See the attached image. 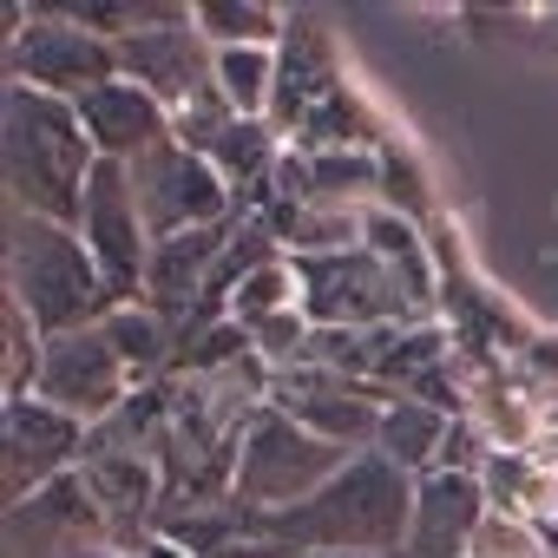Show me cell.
<instances>
[{
	"instance_id": "e0dca14e",
	"label": "cell",
	"mask_w": 558,
	"mask_h": 558,
	"mask_svg": "<svg viewBox=\"0 0 558 558\" xmlns=\"http://www.w3.org/2000/svg\"><path fill=\"white\" fill-rule=\"evenodd\" d=\"M362 250H368V256L395 276V283L408 290V303H414L421 316L440 303V276H434L427 223H414V217H401V210L375 204V210H362Z\"/></svg>"
},
{
	"instance_id": "603a6c76",
	"label": "cell",
	"mask_w": 558,
	"mask_h": 558,
	"mask_svg": "<svg viewBox=\"0 0 558 558\" xmlns=\"http://www.w3.org/2000/svg\"><path fill=\"white\" fill-rule=\"evenodd\" d=\"M0 336H8V355H0V388H8V401H27L40 388V355H47V336L14 310L0 303Z\"/></svg>"
},
{
	"instance_id": "d4e9b609",
	"label": "cell",
	"mask_w": 558,
	"mask_h": 558,
	"mask_svg": "<svg viewBox=\"0 0 558 558\" xmlns=\"http://www.w3.org/2000/svg\"><path fill=\"white\" fill-rule=\"evenodd\" d=\"M466 558H551V545L525 525V519H506V512H486L480 532H473V551Z\"/></svg>"
},
{
	"instance_id": "9c48e42d",
	"label": "cell",
	"mask_w": 558,
	"mask_h": 558,
	"mask_svg": "<svg viewBox=\"0 0 558 558\" xmlns=\"http://www.w3.org/2000/svg\"><path fill=\"white\" fill-rule=\"evenodd\" d=\"M269 408H283V414L303 421L310 434L336 440L342 453H368L375 434H381L388 395H375V388L355 381V375H336V368L296 362V368H276V375H269Z\"/></svg>"
},
{
	"instance_id": "4fadbf2b",
	"label": "cell",
	"mask_w": 558,
	"mask_h": 558,
	"mask_svg": "<svg viewBox=\"0 0 558 558\" xmlns=\"http://www.w3.org/2000/svg\"><path fill=\"white\" fill-rule=\"evenodd\" d=\"M342 80H336V40L323 21L310 14H290L283 27V47H276V99H269V132H303V119L336 99Z\"/></svg>"
},
{
	"instance_id": "d6986e66",
	"label": "cell",
	"mask_w": 558,
	"mask_h": 558,
	"mask_svg": "<svg viewBox=\"0 0 558 558\" xmlns=\"http://www.w3.org/2000/svg\"><path fill=\"white\" fill-rule=\"evenodd\" d=\"M191 27L204 34L210 53H230V47H283L290 21L276 8H263V0H197Z\"/></svg>"
},
{
	"instance_id": "7c38bea8",
	"label": "cell",
	"mask_w": 558,
	"mask_h": 558,
	"mask_svg": "<svg viewBox=\"0 0 558 558\" xmlns=\"http://www.w3.org/2000/svg\"><path fill=\"white\" fill-rule=\"evenodd\" d=\"M119 80L145 86V93L171 112V125H178L184 112L223 99V93H217V53L204 47V34H197L191 21L119 40Z\"/></svg>"
},
{
	"instance_id": "ac0fdd59",
	"label": "cell",
	"mask_w": 558,
	"mask_h": 558,
	"mask_svg": "<svg viewBox=\"0 0 558 558\" xmlns=\"http://www.w3.org/2000/svg\"><path fill=\"white\" fill-rule=\"evenodd\" d=\"M447 414L440 408H427V401H388V414H381V434H375V453H388L401 473H434L440 466V447H447Z\"/></svg>"
},
{
	"instance_id": "8992f818",
	"label": "cell",
	"mask_w": 558,
	"mask_h": 558,
	"mask_svg": "<svg viewBox=\"0 0 558 558\" xmlns=\"http://www.w3.org/2000/svg\"><path fill=\"white\" fill-rule=\"evenodd\" d=\"M119 80V47L73 27L60 8H27L14 47H8V86H34L47 99H66L80 106L86 93L112 86Z\"/></svg>"
},
{
	"instance_id": "7402d4cb",
	"label": "cell",
	"mask_w": 558,
	"mask_h": 558,
	"mask_svg": "<svg viewBox=\"0 0 558 558\" xmlns=\"http://www.w3.org/2000/svg\"><path fill=\"white\" fill-rule=\"evenodd\" d=\"M283 310H303V290H296V269H290V256H276V263H263L256 276H243L236 283V296H230V323H263V316H283Z\"/></svg>"
},
{
	"instance_id": "30bf717a",
	"label": "cell",
	"mask_w": 558,
	"mask_h": 558,
	"mask_svg": "<svg viewBox=\"0 0 558 558\" xmlns=\"http://www.w3.org/2000/svg\"><path fill=\"white\" fill-rule=\"evenodd\" d=\"M132 388H138V381H132V368L119 362L106 323L73 329V336H47L40 388H34L47 408H60V414H73V421L99 427V421H112V414L132 401Z\"/></svg>"
},
{
	"instance_id": "44dd1931",
	"label": "cell",
	"mask_w": 558,
	"mask_h": 558,
	"mask_svg": "<svg viewBox=\"0 0 558 558\" xmlns=\"http://www.w3.org/2000/svg\"><path fill=\"white\" fill-rule=\"evenodd\" d=\"M106 336H112L119 362L132 368V381H145L165 355H178V329H171L151 303H125V310H112V316H106Z\"/></svg>"
},
{
	"instance_id": "ba28073f",
	"label": "cell",
	"mask_w": 558,
	"mask_h": 558,
	"mask_svg": "<svg viewBox=\"0 0 558 558\" xmlns=\"http://www.w3.org/2000/svg\"><path fill=\"white\" fill-rule=\"evenodd\" d=\"M80 236L106 276L112 303H145V269H151V230L138 217V197H132V171L99 158L93 184H86V210H80Z\"/></svg>"
},
{
	"instance_id": "ffe728a7",
	"label": "cell",
	"mask_w": 558,
	"mask_h": 558,
	"mask_svg": "<svg viewBox=\"0 0 558 558\" xmlns=\"http://www.w3.org/2000/svg\"><path fill=\"white\" fill-rule=\"evenodd\" d=\"M217 93L236 119H263L269 125V99H276V47H230L217 53Z\"/></svg>"
},
{
	"instance_id": "5b68a950",
	"label": "cell",
	"mask_w": 558,
	"mask_h": 558,
	"mask_svg": "<svg viewBox=\"0 0 558 558\" xmlns=\"http://www.w3.org/2000/svg\"><path fill=\"white\" fill-rule=\"evenodd\" d=\"M303 316L316 329H395V323H427L408 290L355 243V250H323V256H290Z\"/></svg>"
},
{
	"instance_id": "3957f363",
	"label": "cell",
	"mask_w": 558,
	"mask_h": 558,
	"mask_svg": "<svg viewBox=\"0 0 558 558\" xmlns=\"http://www.w3.org/2000/svg\"><path fill=\"white\" fill-rule=\"evenodd\" d=\"M8 303L40 336H73L119 310L86 236L73 223H47L21 210H8Z\"/></svg>"
},
{
	"instance_id": "cb8c5ba5",
	"label": "cell",
	"mask_w": 558,
	"mask_h": 558,
	"mask_svg": "<svg viewBox=\"0 0 558 558\" xmlns=\"http://www.w3.org/2000/svg\"><path fill=\"white\" fill-rule=\"evenodd\" d=\"M310 336H316V323H310L303 310H283V316L250 323V349H256V362H263L269 375H276V368H296L303 349H310Z\"/></svg>"
},
{
	"instance_id": "5bb4252c",
	"label": "cell",
	"mask_w": 558,
	"mask_h": 558,
	"mask_svg": "<svg viewBox=\"0 0 558 558\" xmlns=\"http://www.w3.org/2000/svg\"><path fill=\"white\" fill-rule=\"evenodd\" d=\"M80 125H86L93 151L112 158V165H138L145 151H158V145L178 138L171 112H165L145 86H132V80H112V86L86 93V99H80Z\"/></svg>"
},
{
	"instance_id": "f1b7e54d",
	"label": "cell",
	"mask_w": 558,
	"mask_h": 558,
	"mask_svg": "<svg viewBox=\"0 0 558 558\" xmlns=\"http://www.w3.org/2000/svg\"><path fill=\"white\" fill-rule=\"evenodd\" d=\"M551 558H558V551H551Z\"/></svg>"
},
{
	"instance_id": "277c9868",
	"label": "cell",
	"mask_w": 558,
	"mask_h": 558,
	"mask_svg": "<svg viewBox=\"0 0 558 558\" xmlns=\"http://www.w3.org/2000/svg\"><path fill=\"white\" fill-rule=\"evenodd\" d=\"M355 453H342L336 440L310 434L303 421H290L283 408H256L250 427H243V447H236V480H230V499L250 512V519H269V512H290L303 499H316Z\"/></svg>"
},
{
	"instance_id": "52a82bcc",
	"label": "cell",
	"mask_w": 558,
	"mask_h": 558,
	"mask_svg": "<svg viewBox=\"0 0 558 558\" xmlns=\"http://www.w3.org/2000/svg\"><path fill=\"white\" fill-rule=\"evenodd\" d=\"M125 171H132V197H138V217H145L151 243L236 217L230 184L210 171V158H204V151H191V145H178V138H171V145H158V151H145V158H138V165H125Z\"/></svg>"
},
{
	"instance_id": "2e32d148",
	"label": "cell",
	"mask_w": 558,
	"mask_h": 558,
	"mask_svg": "<svg viewBox=\"0 0 558 558\" xmlns=\"http://www.w3.org/2000/svg\"><path fill=\"white\" fill-rule=\"evenodd\" d=\"M80 480L93 493V506L106 512L112 525V545L119 538H145L165 512V473H158V453H93L80 460ZM151 545V538H145Z\"/></svg>"
},
{
	"instance_id": "6da1fadb",
	"label": "cell",
	"mask_w": 558,
	"mask_h": 558,
	"mask_svg": "<svg viewBox=\"0 0 558 558\" xmlns=\"http://www.w3.org/2000/svg\"><path fill=\"white\" fill-rule=\"evenodd\" d=\"M414 525V473H401L388 453H355L316 499L250 519L256 538H276L296 558H329V551H408Z\"/></svg>"
},
{
	"instance_id": "83f0119b",
	"label": "cell",
	"mask_w": 558,
	"mask_h": 558,
	"mask_svg": "<svg viewBox=\"0 0 558 558\" xmlns=\"http://www.w3.org/2000/svg\"><path fill=\"white\" fill-rule=\"evenodd\" d=\"M329 558H414V551H329Z\"/></svg>"
},
{
	"instance_id": "8fae6325",
	"label": "cell",
	"mask_w": 558,
	"mask_h": 558,
	"mask_svg": "<svg viewBox=\"0 0 558 558\" xmlns=\"http://www.w3.org/2000/svg\"><path fill=\"white\" fill-rule=\"evenodd\" d=\"M86 434H93L86 421L47 408L40 395L0 408V453H8V466H0V473H8V506H27V499L47 493L53 480L80 473V460H86Z\"/></svg>"
},
{
	"instance_id": "4316f807",
	"label": "cell",
	"mask_w": 558,
	"mask_h": 558,
	"mask_svg": "<svg viewBox=\"0 0 558 558\" xmlns=\"http://www.w3.org/2000/svg\"><path fill=\"white\" fill-rule=\"evenodd\" d=\"M73 558H132V551H119V545H86V551H73Z\"/></svg>"
},
{
	"instance_id": "484cf974",
	"label": "cell",
	"mask_w": 558,
	"mask_h": 558,
	"mask_svg": "<svg viewBox=\"0 0 558 558\" xmlns=\"http://www.w3.org/2000/svg\"><path fill=\"white\" fill-rule=\"evenodd\" d=\"M519 362L532 375V395H558V336H532Z\"/></svg>"
},
{
	"instance_id": "7a4b0ae2",
	"label": "cell",
	"mask_w": 558,
	"mask_h": 558,
	"mask_svg": "<svg viewBox=\"0 0 558 558\" xmlns=\"http://www.w3.org/2000/svg\"><path fill=\"white\" fill-rule=\"evenodd\" d=\"M0 158H8V210L80 230L86 184L99 171V151H93V138L80 125V106L47 99L34 86H8Z\"/></svg>"
},
{
	"instance_id": "9a60e30c",
	"label": "cell",
	"mask_w": 558,
	"mask_h": 558,
	"mask_svg": "<svg viewBox=\"0 0 558 558\" xmlns=\"http://www.w3.org/2000/svg\"><path fill=\"white\" fill-rule=\"evenodd\" d=\"M486 512H493V506H486L480 473H421V480H414L408 551H414V558H466Z\"/></svg>"
}]
</instances>
